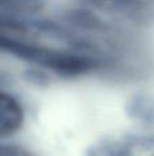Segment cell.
Instances as JSON below:
<instances>
[{"mask_svg": "<svg viewBox=\"0 0 154 156\" xmlns=\"http://www.w3.org/2000/svg\"><path fill=\"white\" fill-rule=\"evenodd\" d=\"M23 111L18 100L0 90V137H5L21 127Z\"/></svg>", "mask_w": 154, "mask_h": 156, "instance_id": "cell-1", "label": "cell"}, {"mask_svg": "<svg viewBox=\"0 0 154 156\" xmlns=\"http://www.w3.org/2000/svg\"><path fill=\"white\" fill-rule=\"evenodd\" d=\"M87 156H131L128 148L119 141L101 143L92 149Z\"/></svg>", "mask_w": 154, "mask_h": 156, "instance_id": "cell-2", "label": "cell"}, {"mask_svg": "<svg viewBox=\"0 0 154 156\" xmlns=\"http://www.w3.org/2000/svg\"><path fill=\"white\" fill-rule=\"evenodd\" d=\"M0 156H32V155L21 148H16V147L0 145Z\"/></svg>", "mask_w": 154, "mask_h": 156, "instance_id": "cell-3", "label": "cell"}]
</instances>
